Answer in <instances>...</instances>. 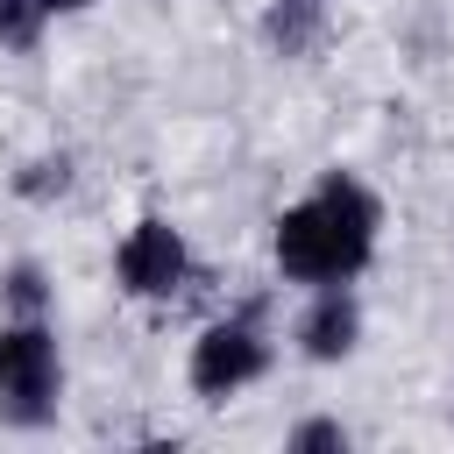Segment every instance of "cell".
<instances>
[{
  "instance_id": "cell-8",
  "label": "cell",
  "mask_w": 454,
  "mask_h": 454,
  "mask_svg": "<svg viewBox=\"0 0 454 454\" xmlns=\"http://www.w3.org/2000/svg\"><path fill=\"white\" fill-rule=\"evenodd\" d=\"M64 184H71V156H43V163H28V177H14L21 199H50V192H64Z\"/></svg>"
},
{
  "instance_id": "cell-4",
  "label": "cell",
  "mask_w": 454,
  "mask_h": 454,
  "mask_svg": "<svg viewBox=\"0 0 454 454\" xmlns=\"http://www.w3.org/2000/svg\"><path fill=\"white\" fill-rule=\"evenodd\" d=\"M114 277H121L128 298H177L192 284V248H184V234L163 213H142L128 227L121 255H114Z\"/></svg>"
},
{
  "instance_id": "cell-2",
  "label": "cell",
  "mask_w": 454,
  "mask_h": 454,
  "mask_svg": "<svg viewBox=\"0 0 454 454\" xmlns=\"http://www.w3.org/2000/svg\"><path fill=\"white\" fill-rule=\"evenodd\" d=\"M64 397V362H57V333L43 312H14L0 326V411L7 426H50Z\"/></svg>"
},
{
  "instance_id": "cell-9",
  "label": "cell",
  "mask_w": 454,
  "mask_h": 454,
  "mask_svg": "<svg viewBox=\"0 0 454 454\" xmlns=\"http://www.w3.org/2000/svg\"><path fill=\"white\" fill-rule=\"evenodd\" d=\"M284 447H291V454H326V447H348V426H333V419H305Z\"/></svg>"
},
{
  "instance_id": "cell-3",
  "label": "cell",
  "mask_w": 454,
  "mask_h": 454,
  "mask_svg": "<svg viewBox=\"0 0 454 454\" xmlns=\"http://www.w3.org/2000/svg\"><path fill=\"white\" fill-rule=\"evenodd\" d=\"M262 369H270V333H262V312H255V305L234 312V319H213V326L199 333V348H192V390H199L206 404L234 397V390L255 383Z\"/></svg>"
},
{
  "instance_id": "cell-11",
  "label": "cell",
  "mask_w": 454,
  "mask_h": 454,
  "mask_svg": "<svg viewBox=\"0 0 454 454\" xmlns=\"http://www.w3.org/2000/svg\"><path fill=\"white\" fill-rule=\"evenodd\" d=\"M50 14H78V7H92V0H43Z\"/></svg>"
},
{
  "instance_id": "cell-1",
  "label": "cell",
  "mask_w": 454,
  "mask_h": 454,
  "mask_svg": "<svg viewBox=\"0 0 454 454\" xmlns=\"http://www.w3.org/2000/svg\"><path fill=\"white\" fill-rule=\"evenodd\" d=\"M376 227H383V206L376 192L355 177V170H326L298 206H284L277 220V270L291 284H355L376 255Z\"/></svg>"
},
{
  "instance_id": "cell-7",
  "label": "cell",
  "mask_w": 454,
  "mask_h": 454,
  "mask_svg": "<svg viewBox=\"0 0 454 454\" xmlns=\"http://www.w3.org/2000/svg\"><path fill=\"white\" fill-rule=\"evenodd\" d=\"M50 7L43 0H0V50H35Z\"/></svg>"
},
{
  "instance_id": "cell-10",
  "label": "cell",
  "mask_w": 454,
  "mask_h": 454,
  "mask_svg": "<svg viewBox=\"0 0 454 454\" xmlns=\"http://www.w3.org/2000/svg\"><path fill=\"white\" fill-rule=\"evenodd\" d=\"M7 298H14V312H43V270L35 262H14L7 270Z\"/></svg>"
},
{
  "instance_id": "cell-5",
  "label": "cell",
  "mask_w": 454,
  "mask_h": 454,
  "mask_svg": "<svg viewBox=\"0 0 454 454\" xmlns=\"http://www.w3.org/2000/svg\"><path fill=\"white\" fill-rule=\"evenodd\" d=\"M362 333V312H355V291L348 284H319L305 319H298V355L305 362H340Z\"/></svg>"
},
{
  "instance_id": "cell-6",
  "label": "cell",
  "mask_w": 454,
  "mask_h": 454,
  "mask_svg": "<svg viewBox=\"0 0 454 454\" xmlns=\"http://www.w3.org/2000/svg\"><path fill=\"white\" fill-rule=\"evenodd\" d=\"M333 28V0H270L262 14V43L277 57H312Z\"/></svg>"
}]
</instances>
